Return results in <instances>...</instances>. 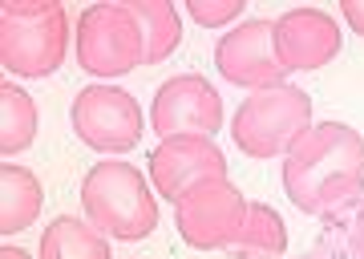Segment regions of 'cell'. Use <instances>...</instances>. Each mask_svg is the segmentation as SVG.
Wrapping results in <instances>:
<instances>
[{
    "instance_id": "9c48e42d",
    "label": "cell",
    "mask_w": 364,
    "mask_h": 259,
    "mask_svg": "<svg viewBox=\"0 0 364 259\" xmlns=\"http://www.w3.org/2000/svg\"><path fill=\"white\" fill-rule=\"evenodd\" d=\"M215 69L223 73V81H231L239 90H272L284 85L287 69L275 57V21H239L235 28H227L215 45Z\"/></svg>"
},
{
    "instance_id": "277c9868",
    "label": "cell",
    "mask_w": 364,
    "mask_h": 259,
    "mask_svg": "<svg viewBox=\"0 0 364 259\" xmlns=\"http://www.w3.org/2000/svg\"><path fill=\"white\" fill-rule=\"evenodd\" d=\"M312 126V97L299 85H272L239 102L231 138L247 158H287V150Z\"/></svg>"
},
{
    "instance_id": "ac0fdd59",
    "label": "cell",
    "mask_w": 364,
    "mask_h": 259,
    "mask_svg": "<svg viewBox=\"0 0 364 259\" xmlns=\"http://www.w3.org/2000/svg\"><path fill=\"white\" fill-rule=\"evenodd\" d=\"M348 247H352V259H364V203H356V211H352Z\"/></svg>"
},
{
    "instance_id": "2e32d148",
    "label": "cell",
    "mask_w": 364,
    "mask_h": 259,
    "mask_svg": "<svg viewBox=\"0 0 364 259\" xmlns=\"http://www.w3.org/2000/svg\"><path fill=\"white\" fill-rule=\"evenodd\" d=\"M134 16H138L142 37H146V65L166 61L170 53L182 45V16L174 4H166V0H138Z\"/></svg>"
},
{
    "instance_id": "8992f818",
    "label": "cell",
    "mask_w": 364,
    "mask_h": 259,
    "mask_svg": "<svg viewBox=\"0 0 364 259\" xmlns=\"http://www.w3.org/2000/svg\"><path fill=\"white\" fill-rule=\"evenodd\" d=\"M251 203L231 179L198 182L174 203V223L186 247L195 251H231L243 223H247Z\"/></svg>"
},
{
    "instance_id": "e0dca14e",
    "label": "cell",
    "mask_w": 364,
    "mask_h": 259,
    "mask_svg": "<svg viewBox=\"0 0 364 259\" xmlns=\"http://www.w3.org/2000/svg\"><path fill=\"white\" fill-rule=\"evenodd\" d=\"M243 0H186V13L191 21L203 28H223V25H235L243 16Z\"/></svg>"
},
{
    "instance_id": "ba28073f",
    "label": "cell",
    "mask_w": 364,
    "mask_h": 259,
    "mask_svg": "<svg viewBox=\"0 0 364 259\" xmlns=\"http://www.w3.org/2000/svg\"><path fill=\"white\" fill-rule=\"evenodd\" d=\"M150 126L166 138H210L223 126V97L207 78L178 73L158 85L150 102Z\"/></svg>"
},
{
    "instance_id": "7a4b0ae2",
    "label": "cell",
    "mask_w": 364,
    "mask_h": 259,
    "mask_svg": "<svg viewBox=\"0 0 364 259\" xmlns=\"http://www.w3.org/2000/svg\"><path fill=\"white\" fill-rule=\"evenodd\" d=\"M81 207L105 239L138 243L158 227L154 186L130 162H97L81 179Z\"/></svg>"
},
{
    "instance_id": "3957f363",
    "label": "cell",
    "mask_w": 364,
    "mask_h": 259,
    "mask_svg": "<svg viewBox=\"0 0 364 259\" xmlns=\"http://www.w3.org/2000/svg\"><path fill=\"white\" fill-rule=\"evenodd\" d=\"M69 16L57 0L0 4V65L13 78H49L65 65Z\"/></svg>"
},
{
    "instance_id": "6da1fadb",
    "label": "cell",
    "mask_w": 364,
    "mask_h": 259,
    "mask_svg": "<svg viewBox=\"0 0 364 259\" xmlns=\"http://www.w3.org/2000/svg\"><path fill=\"white\" fill-rule=\"evenodd\" d=\"M284 191L304 215H336L364 191V134L316 122L284 158Z\"/></svg>"
},
{
    "instance_id": "d6986e66",
    "label": "cell",
    "mask_w": 364,
    "mask_h": 259,
    "mask_svg": "<svg viewBox=\"0 0 364 259\" xmlns=\"http://www.w3.org/2000/svg\"><path fill=\"white\" fill-rule=\"evenodd\" d=\"M340 13H344V21L352 25V33L364 37V0H340Z\"/></svg>"
},
{
    "instance_id": "5b68a950",
    "label": "cell",
    "mask_w": 364,
    "mask_h": 259,
    "mask_svg": "<svg viewBox=\"0 0 364 259\" xmlns=\"http://www.w3.org/2000/svg\"><path fill=\"white\" fill-rule=\"evenodd\" d=\"M77 65L102 81L146 65V37L134 4H90L77 16Z\"/></svg>"
},
{
    "instance_id": "9a60e30c",
    "label": "cell",
    "mask_w": 364,
    "mask_h": 259,
    "mask_svg": "<svg viewBox=\"0 0 364 259\" xmlns=\"http://www.w3.org/2000/svg\"><path fill=\"white\" fill-rule=\"evenodd\" d=\"M235 255L243 259H279L287 251V227L279 219V211L267 207V203H251L247 223L231 247Z\"/></svg>"
},
{
    "instance_id": "8fae6325",
    "label": "cell",
    "mask_w": 364,
    "mask_h": 259,
    "mask_svg": "<svg viewBox=\"0 0 364 259\" xmlns=\"http://www.w3.org/2000/svg\"><path fill=\"white\" fill-rule=\"evenodd\" d=\"M344 37L324 9H291L275 16V57L287 73H316L340 53Z\"/></svg>"
},
{
    "instance_id": "ffe728a7",
    "label": "cell",
    "mask_w": 364,
    "mask_h": 259,
    "mask_svg": "<svg viewBox=\"0 0 364 259\" xmlns=\"http://www.w3.org/2000/svg\"><path fill=\"white\" fill-rule=\"evenodd\" d=\"M0 259H33V255H28V251H21V247L4 243V247H0Z\"/></svg>"
},
{
    "instance_id": "5bb4252c",
    "label": "cell",
    "mask_w": 364,
    "mask_h": 259,
    "mask_svg": "<svg viewBox=\"0 0 364 259\" xmlns=\"http://www.w3.org/2000/svg\"><path fill=\"white\" fill-rule=\"evenodd\" d=\"M37 138V102L16 85H0V154L4 162L13 154H25Z\"/></svg>"
},
{
    "instance_id": "4fadbf2b",
    "label": "cell",
    "mask_w": 364,
    "mask_h": 259,
    "mask_svg": "<svg viewBox=\"0 0 364 259\" xmlns=\"http://www.w3.org/2000/svg\"><path fill=\"white\" fill-rule=\"evenodd\" d=\"M41 259H109V239L93 223L61 215L41 231Z\"/></svg>"
},
{
    "instance_id": "30bf717a",
    "label": "cell",
    "mask_w": 364,
    "mask_h": 259,
    "mask_svg": "<svg viewBox=\"0 0 364 259\" xmlns=\"http://www.w3.org/2000/svg\"><path fill=\"white\" fill-rule=\"evenodd\" d=\"M210 179H227V158L210 138H166L150 154V186L170 203Z\"/></svg>"
},
{
    "instance_id": "7c38bea8",
    "label": "cell",
    "mask_w": 364,
    "mask_h": 259,
    "mask_svg": "<svg viewBox=\"0 0 364 259\" xmlns=\"http://www.w3.org/2000/svg\"><path fill=\"white\" fill-rule=\"evenodd\" d=\"M41 203H45V191H41L37 174L4 162L0 166V231H4V239L28 231L41 215Z\"/></svg>"
},
{
    "instance_id": "52a82bcc",
    "label": "cell",
    "mask_w": 364,
    "mask_h": 259,
    "mask_svg": "<svg viewBox=\"0 0 364 259\" xmlns=\"http://www.w3.org/2000/svg\"><path fill=\"white\" fill-rule=\"evenodd\" d=\"M69 126L90 150H102V154H126L142 142V105L134 102L126 90L117 85H85V90L73 97V110H69Z\"/></svg>"
}]
</instances>
